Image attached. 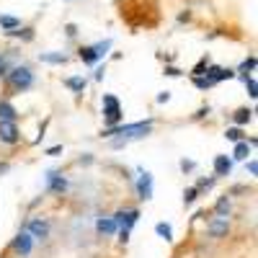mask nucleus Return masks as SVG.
<instances>
[{
  "label": "nucleus",
  "instance_id": "1",
  "mask_svg": "<svg viewBox=\"0 0 258 258\" xmlns=\"http://www.w3.org/2000/svg\"><path fill=\"white\" fill-rule=\"evenodd\" d=\"M150 132H153V119H147V121H135V124H111L109 129H103V132H101V137H106V140L119 137V140L129 142V140L147 137Z\"/></svg>",
  "mask_w": 258,
  "mask_h": 258
},
{
  "label": "nucleus",
  "instance_id": "2",
  "mask_svg": "<svg viewBox=\"0 0 258 258\" xmlns=\"http://www.w3.org/2000/svg\"><path fill=\"white\" fill-rule=\"evenodd\" d=\"M6 80H8V85H11L13 91L24 93V91H29L31 85H34V73L29 68H13V70L6 73Z\"/></svg>",
  "mask_w": 258,
  "mask_h": 258
},
{
  "label": "nucleus",
  "instance_id": "3",
  "mask_svg": "<svg viewBox=\"0 0 258 258\" xmlns=\"http://www.w3.org/2000/svg\"><path fill=\"white\" fill-rule=\"evenodd\" d=\"M26 232L31 235L34 240H47V238H49V232H52L49 220H44L41 214H39V217H31V220L26 222Z\"/></svg>",
  "mask_w": 258,
  "mask_h": 258
},
{
  "label": "nucleus",
  "instance_id": "4",
  "mask_svg": "<svg viewBox=\"0 0 258 258\" xmlns=\"http://www.w3.org/2000/svg\"><path fill=\"white\" fill-rule=\"evenodd\" d=\"M103 119L109 121V124H119L121 121V103L111 93L103 96Z\"/></svg>",
  "mask_w": 258,
  "mask_h": 258
},
{
  "label": "nucleus",
  "instance_id": "5",
  "mask_svg": "<svg viewBox=\"0 0 258 258\" xmlns=\"http://www.w3.org/2000/svg\"><path fill=\"white\" fill-rule=\"evenodd\" d=\"M31 248H34V238L24 230V232H18L16 238H13V243H11V250L18 255V258H26V255H31Z\"/></svg>",
  "mask_w": 258,
  "mask_h": 258
},
{
  "label": "nucleus",
  "instance_id": "6",
  "mask_svg": "<svg viewBox=\"0 0 258 258\" xmlns=\"http://www.w3.org/2000/svg\"><path fill=\"white\" fill-rule=\"evenodd\" d=\"M207 232H209V238H214V240L227 238V232H230V220H227V217H220V214H214V217L209 220V225H207Z\"/></svg>",
  "mask_w": 258,
  "mask_h": 258
},
{
  "label": "nucleus",
  "instance_id": "7",
  "mask_svg": "<svg viewBox=\"0 0 258 258\" xmlns=\"http://www.w3.org/2000/svg\"><path fill=\"white\" fill-rule=\"evenodd\" d=\"M137 197L142 202L153 199V173H150V170H142V168H140V178H137Z\"/></svg>",
  "mask_w": 258,
  "mask_h": 258
},
{
  "label": "nucleus",
  "instance_id": "8",
  "mask_svg": "<svg viewBox=\"0 0 258 258\" xmlns=\"http://www.w3.org/2000/svg\"><path fill=\"white\" fill-rule=\"evenodd\" d=\"M0 142H6V145L21 142V132H18L16 121H0Z\"/></svg>",
  "mask_w": 258,
  "mask_h": 258
},
{
  "label": "nucleus",
  "instance_id": "9",
  "mask_svg": "<svg viewBox=\"0 0 258 258\" xmlns=\"http://www.w3.org/2000/svg\"><path fill=\"white\" fill-rule=\"evenodd\" d=\"M137 220H140V212H137V209L116 212V214H114V222H116V227H119V230H132V227L137 225Z\"/></svg>",
  "mask_w": 258,
  "mask_h": 258
},
{
  "label": "nucleus",
  "instance_id": "10",
  "mask_svg": "<svg viewBox=\"0 0 258 258\" xmlns=\"http://www.w3.org/2000/svg\"><path fill=\"white\" fill-rule=\"evenodd\" d=\"M64 188H68V181H64L57 170H49L47 173V191H52V194H62Z\"/></svg>",
  "mask_w": 258,
  "mask_h": 258
},
{
  "label": "nucleus",
  "instance_id": "11",
  "mask_svg": "<svg viewBox=\"0 0 258 258\" xmlns=\"http://www.w3.org/2000/svg\"><path fill=\"white\" fill-rule=\"evenodd\" d=\"M230 170H232V160L227 155L214 158V176H230Z\"/></svg>",
  "mask_w": 258,
  "mask_h": 258
},
{
  "label": "nucleus",
  "instance_id": "12",
  "mask_svg": "<svg viewBox=\"0 0 258 258\" xmlns=\"http://www.w3.org/2000/svg\"><path fill=\"white\" fill-rule=\"evenodd\" d=\"M96 230H98V235H114L119 227H116L114 217H98L96 220Z\"/></svg>",
  "mask_w": 258,
  "mask_h": 258
},
{
  "label": "nucleus",
  "instance_id": "13",
  "mask_svg": "<svg viewBox=\"0 0 258 258\" xmlns=\"http://www.w3.org/2000/svg\"><path fill=\"white\" fill-rule=\"evenodd\" d=\"M248 155H250V142H248V140H240V142H235L232 158H235V160H248Z\"/></svg>",
  "mask_w": 258,
  "mask_h": 258
},
{
  "label": "nucleus",
  "instance_id": "14",
  "mask_svg": "<svg viewBox=\"0 0 258 258\" xmlns=\"http://www.w3.org/2000/svg\"><path fill=\"white\" fill-rule=\"evenodd\" d=\"M39 59L47 62V64H64L68 62V54H62V52H41Z\"/></svg>",
  "mask_w": 258,
  "mask_h": 258
},
{
  "label": "nucleus",
  "instance_id": "15",
  "mask_svg": "<svg viewBox=\"0 0 258 258\" xmlns=\"http://www.w3.org/2000/svg\"><path fill=\"white\" fill-rule=\"evenodd\" d=\"M18 119V111L8 101H0V121H16Z\"/></svg>",
  "mask_w": 258,
  "mask_h": 258
},
{
  "label": "nucleus",
  "instance_id": "16",
  "mask_svg": "<svg viewBox=\"0 0 258 258\" xmlns=\"http://www.w3.org/2000/svg\"><path fill=\"white\" fill-rule=\"evenodd\" d=\"M230 209H232V204H230V197L225 194V197H220L217 204H214V214H220V217H227Z\"/></svg>",
  "mask_w": 258,
  "mask_h": 258
},
{
  "label": "nucleus",
  "instance_id": "17",
  "mask_svg": "<svg viewBox=\"0 0 258 258\" xmlns=\"http://www.w3.org/2000/svg\"><path fill=\"white\" fill-rule=\"evenodd\" d=\"M64 85H68L70 91H75V93H83V91H85V85H88V80L75 75V78H64Z\"/></svg>",
  "mask_w": 258,
  "mask_h": 258
},
{
  "label": "nucleus",
  "instance_id": "18",
  "mask_svg": "<svg viewBox=\"0 0 258 258\" xmlns=\"http://www.w3.org/2000/svg\"><path fill=\"white\" fill-rule=\"evenodd\" d=\"M250 119H253V111H250V109H238V111L232 114V121H235V126H245Z\"/></svg>",
  "mask_w": 258,
  "mask_h": 258
},
{
  "label": "nucleus",
  "instance_id": "19",
  "mask_svg": "<svg viewBox=\"0 0 258 258\" xmlns=\"http://www.w3.org/2000/svg\"><path fill=\"white\" fill-rule=\"evenodd\" d=\"M111 44H114V41H111V39H106V41H98V44H91V47H93V54H96L98 59H103L106 54H109Z\"/></svg>",
  "mask_w": 258,
  "mask_h": 258
},
{
  "label": "nucleus",
  "instance_id": "20",
  "mask_svg": "<svg viewBox=\"0 0 258 258\" xmlns=\"http://www.w3.org/2000/svg\"><path fill=\"white\" fill-rule=\"evenodd\" d=\"M78 57H80L85 64H96V62H98V57L93 54V47H91V44H88V47H80V49H78Z\"/></svg>",
  "mask_w": 258,
  "mask_h": 258
},
{
  "label": "nucleus",
  "instance_id": "21",
  "mask_svg": "<svg viewBox=\"0 0 258 258\" xmlns=\"http://www.w3.org/2000/svg\"><path fill=\"white\" fill-rule=\"evenodd\" d=\"M155 232L160 235V238H163L165 243H170V240H173V227H170L168 222H158V225H155Z\"/></svg>",
  "mask_w": 258,
  "mask_h": 258
},
{
  "label": "nucleus",
  "instance_id": "22",
  "mask_svg": "<svg viewBox=\"0 0 258 258\" xmlns=\"http://www.w3.org/2000/svg\"><path fill=\"white\" fill-rule=\"evenodd\" d=\"M0 26H3L6 31H11V29H18V26H21V21H18L16 16H6V13H0Z\"/></svg>",
  "mask_w": 258,
  "mask_h": 258
},
{
  "label": "nucleus",
  "instance_id": "23",
  "mask_svg": "<svg viewBox=\"0 0 258 258\" xmlns=\"http://www.w3.org/2000/svg\"><path fill=\"white\" fill-rule=\"evenodd\" d=\"M6 34H8V36H18V39H24V41H31V39H34V31H31V29H21V26H18V29H11V31H6Z\"/></svg>",
  "mask_w": 258,
  "mask_h": 258
},
{
  "label": "nucleus",
  "instance_id": "24",
  "mask_svg": "<svg viewBox=\"0 0 258 258\" xmlns=\"http://www.w3.org/2000/svg\"><path fill=\"white\" fill-rule=\"evenodd\" d=\"M191 78H194V85H197L199 91H209L212 85H214V83H212L207 75H191Z\"/></svg>",
  "mask_w": 258,
  "mask_h": 258
},
{
  "label": "nucleus",
  "instance_id": "25",
  "mask_svg": "<svg viewBox=\"0 0 258 258\" xmlns=\"http://www.w3.org/2000/svg\"><path fill=\"white\" fill-rule=\"evenodd\" d=\"M253 70H255V57H248V59H243V64H240V70H238V73H240L243 78H248Z\"/></svg>",
  "mask_w": 258,
  "mask_h": 258
},
{
  "label": "nucleus",
  "instance_id": "26",
  "mask_svg": "<svg viewBox=\"0 0 258 258\" xmlns=\"http://www.w3.org/2000/svg\"><path fill=\"white\" fill-rule=\"evenodd\" d=\"M225 137H227L230 142H240V140H243V129H240V126H230L227 132H225Z\"/></svg>",
  "mask_w": 258,
  "mask_h": 258
},
{
  "label": "nucleus",
  "instance_id": "27",
  "mask_svg": "<svg viewBox=\"0 0 258 258\" xmlns=\"http://www.w3.org/2000/svg\"><path fill=\"white\" fill-rule=\"evenodd\" d=\"M197 197H199V188H197V186L186 188V191H183V204H194V202H197Z\"/></svg>",
  "mask_w": 258,
  "mask_h": 258
},
{
  "label": "nucleus",
  "instance_id": "28",
  "mask_svg": "<svg viewBox=\"0 0 258 258\" xmlns=\"http://www.w3.org/2000/svg\"><path fill=\"white\" fill-rule=\"evenodd\" d=\"M243 80H245V88H248V96H250V98H255V96H258V85H255V80H253L250 75H248V78H243Z\"/></svg>",
  "mask_w": 258,
  "mask_h": 258
},
{
  "label": "nucleus",
  "instance_id": "29",
  "mask_svg": "<svg viewBox=\"0 0 258 258\" xmlns=\"http://www.w3.org/2000/svg\"><path fill=\"white\" fill-rule=\"evenodd\" d=\"M207 64H209V59L204 57V59H202V62L197 64V68H194V70H191V75H202V73H204V68H207Z\"/></svg>",
  "mask_w": 258,
  "mask_h": 258
},
{
  "label": "nucleus",
  "instance_id": "30",
  "mask_svg": "<svg viewBox=\"0 0 258 258\" xmlns=\"http://www.w3.org/2000/svg\"><path fill=\"white\" fill-rule=\"evenodd\" d=\"M212 186H214V178H202V181L197 183V188H199V191H204V188H212Z\"/></svg>",
  "mask_w": 258,
  "mask_h": 258
},
{
  "label": "nucleus",
  "instance_id": "31",
  "mask_svg": "<svg viewBox=\"0 0 258 258\" xmlns=\"http://www.w3.org/2000/svg\"><path fill=\"white\" fill-rule=\"evenodd\" d=\"M245 168H248V173H250V176H255V173H258V163H255L253 158L248 160V165H245Z\"/></svg>",
  "mask_w": 258,
  "mask_h": 258
},
{
  "label": "nucleus",
  "instance_id": "32",
  "mask_svg": "<svg viewBox=\"0 0 258 258\" xmlns=\"http://www.w3.org/2000/svg\"><path fill=\"white\" fill-rule=\"evenodd\" d=\"M6 73H8V62H6L3 54H0V78H6Z\"/></svg>",
  "mask_w": 258,
  "mask_h": 258
},
{
  "label": "nucleus",
  "instance_id": "33",
  "mask_svg": "<svg viewBox=\"0 0 258 258\" xmlns=\"http://www.w3.org/2000/svg\"><path fill=\"white\" fill-rule=\"evenodd\" d=\"M194 168H197L194 160H181V170H194Z\"/></svg>",
  "mask_w": 258,
  "mask_h": 258
},
{
  "label": "nucleus",
  "instance_id": "34",
  "mask_svg": "<svg viewBox=\"0 0 258 258\" xmlns=\"http://www.w3.org/2000/svg\"><path fill=\"white\" fill-rule=\"evenodd\" d=\"M165 75H170V78H178V75H183L178 68H165Z\"/></svg>",
  "mask_w": 258,
  "mask_h": 258
},
{
  "label": "nucleus",
  "instance_id": "35",
  "mask_svg": "<svg viewBox=\"0 0 258 258\" xmlns=\"http://www.w3.org/2000/svg\"><path fill=\"white\" fill-rule=\"evenodd\" d=\"M64 34H68V36H75V34H78V26H75V24H68V26H64Z\"/></svg>",
  "mask_w": 258,
  "mask_h": 258
},
{
  "label": "nucleus",
  "instance_id": "36",
  "mask_svg": "<svg viewBox=\"0 0 258 258\" xmlns=\"http://www.w3.org/2000/svg\"><path fill=\"white\" fill-rule=\"evenodd\" d=\"M155 101H158V103H168V101H170V93H168V91H163V93H160Z\"/></svg>",
  "mask_w": 258,
  "mask_h": 258
},
{
  "label": "nucleus",
  "instance_id": "37",
  "mask_svg": "<svg viewBox=\"0 0 258 258\" xmlns=\"http://www.w3.org/2000/svg\"><path fill=\"white\" fill-rule=\"evenodd\" d=\"M59 153H62V145H54V147L47 150V155H59Z\"/></svg>",
  "mask_w": 258,
  "mask_h": 258
},
{
  "label": "nucleus",
  "instance_id": "38",
  "mask_svg": "<svg viewBox=\"0 0 258 258\" xmlns=\"http://www.w3.org/2000/svg\"><path fill=\"white\" fill-rule=\"evenodd\" d=\"M103 75H106V68H98V70H96V75H93V78H96V80H103Z\"/></svg>",
  "mask_w": 258,
  "mask_h": 258
},
{
  "label": "nucleus",
  "instance_id": "39",
  "mask_svg": "<svg viewBox=\"0 0 258 258\" xmlns=\"http://www.w3.org/2000/svg\"><path fill=\"white\" fill-rule=\"evenodd\" d=\"M188 18H191V13H188V11H186V13H178V21H181V24H183V21H188Z\"/></svg>",
  "mask_w": 258,
  "mask_h": 258
},
{
  "label": "nucleus",
  "instance_id": "40",
  "mask_svg": "<svg viewBox=\"0 0 258 258\" xmlns=\"http://www.w3.org/2000/svg\"><path fill=\"white\" fill-rule=\"evenodd\" d=\"M6 170H8V165H6V163H0V173H6Z\"/></svg>",
  "mask_w": 258,
  "mask_h": 258
}]
</instances>
